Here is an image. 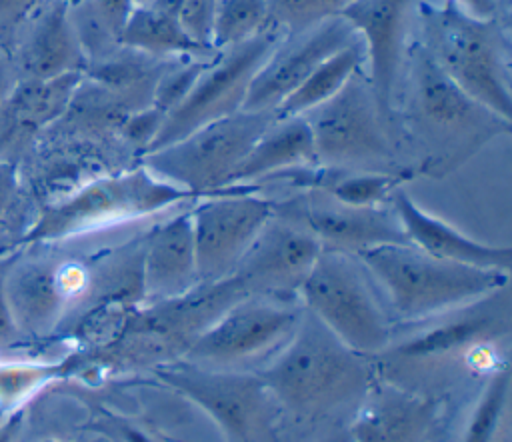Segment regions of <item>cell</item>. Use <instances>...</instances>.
<instances>
[{
	"label": "cell",
	"instance_id": "cell-42",
	"mask_svg": "<svg viewBox=\"0 0 512 442\" xmlns=\"http://www.w3.org/2000/svg\"><path fill=\"white\" fill-rule=\"evenodd\" d=\"M50 442H54V440H50Z\"/></svg>",
	"mask_w": 512,
	"mask_h": 442
},
{
	"label": "cell",
	"instance_id": "cell-25",
	"mask_svg": "<svg viewBox=\"0 0 512 442\" xmlns=\"http://www.w3.org/2000/svg\"><path fill=\"white\" fill-rule=\"evenodd\" d=\"M364 68V48L360 40L330 54L290 96L274 110L276 118L304 116L336 96L344 84Z\"/></svg>",
	"mask_w": 512,
	"mask_h": 442
},
{
	"label": "cell",
	"instance_id": "cell-23",
	"mask_svg": "<svg viewBox=\"0 0 512 442\" xmlns=\"http://www.w3.org/2000/svg\"><path fill=\"white\" fill-rule=\"evenodd\" d=\"M120 46L162 58H214L220 54L196 44L174 16L148 4H136L132 8L120 34Z\"/></svg>",
	"mask_w": 512,
	"mask_h": 442
},
{
	"label": "cell",
	"instance_id": "cell-28",
	"mask_svg": "<svg viewBox=\"0 0 512 442\" xmlns=\"http://www.w3.org/2000/svg\"><path fill=\"white\" fill-rule=\"evenodd\" d=\"M268 0H218L210 46L216 52L234 48L270 26Z\"/></svg>",
	"mask_w": 512,
	"mask_h": 442
},
{
	"label": "cell",
	"instance_id": "cell-16",
	"mask_svg": "<svg viewBox=\"0 0 512 442\" xmlns=\"http://www.w3.org/2000/svg\"><path fill=\"white\" fill-rule=\"evenodd\" d=\"M358 40L352 26L336 16L296 34H286L256 72L242 110L272 112L330 54Z\"/></svg>",
	"mask_w": 512,
	"mask_h": 442
},
{
	"label": "cell",
	"instance_id": "cell-1",
	"mask_svg": "<svg viewBox=\"0 0 512 442\" xmlns=\"http://www.w3.org/2000/svg\"><path fill=\"white\" fill-rule=\"evenodd\" d=\"M512 302L508 284L432 318L396 324L374 356L376 376L410 392L444 400L452 388L482 382L508 366Z\"/></svg>",
	"mask_w": 512,
	"mask_h": 442
},
{
	"label": "cell",
	"instance_id": "cell-19",
	"mask_svg": "<svg viewBox=\"0 0 512 442\" xmlns=\"http://www.w3.org/2000/svg\"><path fill=\"white\" fill-rule=\"evenodd\" d=\"M388 204L406 236V242L414 248L440 260L510 272V246H494L466 236L446 220L424 210L404 188L394 190Z\"/></svg>",
	"mask_w": 512,
	"mask_h": 442
},
{
	"label": "cell",
	"instance_id": "cell-22",
	"mask_svg": "<svg viewBox=\"0 0 512 442\" xmlns=\"http://www.w3.org/2000/svg\"><path fill=\"white\" fill-rule=\"evenodd\" d=\"M318 164L312 130L304 116L276 118L260 134L252 150L228 180V188H246L282 172Z\"/></svg>",
	"mask_w": 512,
	"mask_h": 442
},
{
	"label": "cell",
	"instance_id": "cell-41",
	"mask_svg": "<svg viewBox=\"0 0 512 442\" xmlns=\"http://www.w3.org/2000/svg\"><path fill=\"white\" fill-rule=\"evenodd\" d=\"M146 2H150V0H134V4H146Z\"/></svg>",
	"mask_w": 512,
	"mask_h": 442
},
{
	"label": "cell",
	"instance_id": "cell-20",
	"mask_svg": "<svg viewBox=\"0 0 512 442\" xmlns=\"http://www.w3.org/2000/svg\"><path fill=\"white\" fill-rule=\"evenodd\" d=\"M198 284L190 210H184L144 240L140 296L150 304L164 302L190 292Z\"/></svg>",
	"mask_w": 512,
	"mask_h": 442
},
{
	"label": "cell",
	"instance_id": "cell-6",
	"mask_svg": "<svg viewBox=\"0 0 512 442\" xmlns=\"http://www.w3.org/2000/svg\"><path fill=\"white\" fill-rule=\"evenodd\" d=\"M298 302L364 356H378L392 340V316L372 276L354 254L322 248L298 290Z\"/></svg>",
	"mask_w": 512,
	"mask_h": 442
},
{
	"label": "cell",
	"instance_id": "cell-2",
	"mask_svg": "<svg viewBox=\"0 0 512 442\" xmlns=\"http://www.w3.org/2000/svg\"><path fill=\"white\" fill-rule=\"evenodd\" d=\"M256 374L272 390L284 418L350 420L376 382V366L346 346L302 308L288 342Z\"/></svg>",
	"mask_w": 512,
	"mask_h": 442
},
{
	"label": "cell",
	"instance_id": "cell-31",
	"mask_svg": "<svg viewBox=\"0 0 512 442\" xmlns=\"http://www.w3.org/2000/svg\"><path fill=\"white\" fill-rule=\"evenodd\" d=\"M52 364H6L0 366V404L10 408L26 400L42 384L58 374Z\"/></svg>",
	"mask_w": 512,
	"mask_h": 442
},
{
	"label": "cell",
	"instance_id": "cell-15",
	"mask_svg": "<svg viewBox=\"0 0 512 442\" xmlns=\"http://www.w3.org/2000/svg\"><path fill=\"white\" fill-rule=\"evenodd\" d=\"M322 246L300 226L272 216L230 274L244 296L298 300Z\"/></svg>",
	"mask_w": 512,
	"mask_h": 442
},
{
	"label": "cell",
	"instance_id": "cell-9",
	"mask_svg": "<svg viewBox=\"0 0 512 442\" xmlns=\"http://www.w3.org/2000/svg\"><path fill=\"white\" fill-rule=\"evenodd\" d=\"M298 300L244 296L198 332L178 360L216 370H260L292 336Z\"/></svg>",
	"mask_w": 512,
	"mask_h": 442
},
{
	"label": "cell",
	"instance_id": "cell-13",
	"mask_svg": "<svg viewBox=\"0 0 512 442\" xmlns=\"http://www.w3.org/2000/svg\"><path fill=\"white\" fill-rule=\"evenodd\" d=\"M272 216L274 200L252 192L228 188L202 196L190 208L198 282L228 278Z\"/></svg>",
	"mask_w": 512,
	"mask_h": 442
},
{
	"label": "cell",
	"instance_id": "cell-39",
	"mask_svg": "<svg viewBox=\"0 0 512 442\" xmlns=\"http://www.w3.org/2000/svg\"><path fill=\"white\" fill-rule=\"evenodd\" d=\"M458 4H462L464 8H468L470 12H476V14H486V16H492V14H488L486 12V8H484V4H482V0H456Z\"/></svg>",
	"mask_w": 512,
	"mask_h": 442
},
{
	"label": "cell",
	"instance_id": "cell-34",
	"mask_svg": "<svg viewBox=\"0 0 512 442\" xmlns=\"http://www.w3.org/2000/svg\"><path fill=\"white\" fill-rule=\"evenodd\" d=\"M108 430L112 442H168L162 434L150 430L138 420L126 418V416H108V420L102 426Z\"/></svg>",
	"mask_w": 512,
	"mask_h": 442
},
{
	"label": "cell",
	"instance_id": "cell-29",
	"mask_svg": "<svg viewBox=\"0 0 512 442\" xmlns=\"http://www.w3.org/2000/svg\"><path fill=\"white\" fill-rule=\"evenodd\" d=\"M354 0H268L270 22L286 34H296L340 16Z\"/></svg>",
	"mask_w": 512,
	"mask_h": 442
},
{
	"label": "cell",
	"instance_id": "cell-5",
	"mask_svg": "<svg viewBox=\"0 0 512 442\" xmlns=\"http://www.w3.org/2000/svg\"><path fill=\"white\" fill-rule=\"evenodd\" d=\"M422 44L446 76L478 104L512 120L510 46L494 16L446 0L420 2Z\"/></svg>",
	"mask_w": 512,
	"mask_h": 442
},
{
	"label": "cell",
	"instance_id": "cell-3",
	"mask_svg": "<svg viewBox=\"0 0 512 442\" xmlns=\"http://www.w3.org/2000/svg\"><path fill=\"white\" fill-rule=\"evenodd\" d=\"M404 62V132L418 158V176L442 178L492 138L510 132L512 120L494 114L458 88L420 40L406 46Z\"/></svg>",
	"mask_w": 512,
	"mask_h": 442
},
{
	"label": "cell",
	"instance_id": "cell-24",
	"mask_svg": "<svg viewBox=\"0 0 512 442\" xmlns=\"http://www.w3.org/2000/svg\"><path fill=\"white\" fill-rule=\"evenodd\" d=\"M6 296L14 322L28 328L50 324L66 302L58 268L44 262L22 266L10 276L6 272Z\"/></svg>",
	"mask_w": 512,
	"mask_h": 442
},
{
	"label": "cell",
	"instance_id": "cell-17",
	"mask_svg": "<svg viewBox=\"0 0 512 442\" xmlns=\"http://www.w3.org/2000/svg\"><path fill=\"white\" fill-rule=\"evenodd\" d=\"M414 0H354L340 18L356 32L364 48L366 76L374 90L380 112L390 122L394 94L406 54L408 12Z\"/></svg>",
	"mask_w": 512,
	"mask_h": 442
},
{
	"label": "cell",
	"instance_id": "cell-33",
	"mask_svg": "<svg viewBox=\"0 0 512 442\" xmlns=\"http://www.w3.org/2000/svg\"><path fill=\"white\" fill-rule=\"evenodd\" d=\"M288 420V418H286ZM294 432H288L284 422L280 426L276 442H352L348 420H318V422H296Z\"/></svg>",
	"mask_w": 512,
	"mask_h": 442
},
{
	"label": "cell",
	"instance_id": "cell-38",
	"mask_svg": "<svg viewBox=\"0 0 512 442\" xmlns=\"http://www.w3.org/2000/svg\"><path fill=\"white\" fill-rule=\"evenodd\" d=\"M14 188V170L8 162H0V218L8 206Z\"/></svg>",
	"mask_w": 512,
	"mask_h": 442
},
{
	"label": "cell",
	"instance_id": "cell-30",
	"mask_svg": "<svg viewBox=\"0 0 512 442\" xmlns=\"http://www.w3.org/2000/svg\"><path fill=\"white\" fill-rule=\"evenodd\" d=\"M216 58V56H214ZM214 58H186V62L166 68L152 92V106L160 110L166 118L168 112H172L190 92L202 70L210 64Z\"/></svg>",
	"mask_w": 512,
	"mask_h": 442
},
{
	"label": "cell",
	"instance_id": "cell-10",
	"mask_svg": "<svg viewBox=\"0 0 512 442\" xmlns=\"http://www.w3.org/2000/svg\"><path fill=\"white\" fill-rule=\"evenodd\" d=\"M272 120V112L238 110L168 146L142 154V166L196 198L216 194L228 186Z\"/></svg>",
	"mask_w": 512,
	"mask_h": 442
},
{
	"label": "cell",
	"instance_id": "cell-11",
	"mask_svg": "<svg viewBox=\"0 0 512 442\" xmlns=\"http://www.w3.org/2000/svg\"><path fill=\"white\" fill-rule=\"evenodd\" d=\"M194 198L188 190L158 178L140 164L134 170L96 178L82 186L68 200L46 212L32 236L40 240L68 238L150 216Z\"/></svg>",
	"mask_w": 512,
	"mask_h": 442
},
{
	"label": "cell",
	"instance_id": "cell-26",
	"mask_svg": "<svg viewBox=\"0 0 512 442\" xmlns=\"http://www.w3.org/2000/svg\"><path fill=\"white\" fill-rule=\"evenodd\" d=\"M510 366L492 372L476 390L458 442H510Z\"/></svg>",
	"mask_w": 512,
	"mask_h": 442
},
{
	"label": "cell",
	"instance_id": "cell-37",
	"mask_svg": "<svg viewBox=\"0 0 512 442\" xmlns=\"http://www.w3.org/2000/svg\"><path fill=\"white\" fill-rule=\"evenodd\" d=\"M18 84V68L10 58L0 54V108L6 104Z\"/></svg>",
	"mask_w": 512,
	"mask_h": 442
},
{
	"label": "cell",
	"instance_id": "cell-7",
	"mask_svg": "<svg viewBox=\"0 0 512 442\" xmlns=\"http://www.w3.org/2000/svg\"><path fill=\"white\" fill-rule=\"evenodd\" d=\"M322 166L344 170L402 172L390 122L378 108L366 70H358L344 88L322 106L304 114Z\"/></svg>",
	"mask_w": 512,
	"mask_h": 442
},
{
	"label": "cell",
	"instance_id": "cell-8",
	"mask_svg": "<svg viewBox=\"0 0 512 442\" xmlns=\"http://www.w3.org/2000/svg\"><path fill=\"white\" fill-rule=\"evenodd\" d=\"M156 376L210 416L226 442H276L284 412L256 372L216 370L176 360L160 364Z\"/></svg>",
	"mask_w": 512,
	"mask_h": 442
},
{
	"label": "cell",
	"instance_id": "cell-40",
	"mask_svg": "<svg viewBox=\"0 0 512 442\" xmlns=\"http://www.w3.org/2000/svg\"><path fill=\"white\" fill-rule=\"evenodd\" d=\"M16 420L14 422H10L6 428H4V432L0 434V442H12V438H14V434H16Z\"/></svg>",
	"mask_w": 512,
	"mask_h": 442
},
{
	"label": "cell",
	"instance_id": "cell-4",
	"mask_svg": "<svg viewBox=\"0 0 512 442\" xmlns=\"http://www.w3.org/2000/svg\"><path fill=\"white\" fill-rule=\"evenodd\" d=\"M356 258L378 286L394 326L432 318L510 284V272L440 260L412 244H380Z\"/></svg>",
	"mask_w": 512,
	"mask_h": 442
},
{
	"label": "cell",
	"instance_id": "cell-18",
	"mask_svg": "<svg viewBox=\"0 0 512 442\" xmlns=\"http://www.w3.org/2000/svg\"><path fill=\"white\" fill-rule=\"evenodd\" d=\"M442 400L376 378L348 420L352 442H432Z\"/></svg>",
	"mask_w": 512,
	"mask_h": 442
},
{
	"label": "cell",
	"instance_id": "cell-32",
	"mask_svg": "<svg viewBox=\"0 0 512 442\" xmlns=\"http://www.w3.org/2000/svg\"><path fill=\"white\" fill-rule=\"evenodd\" d=\"M218 0H180L176 8V20L182 30L200 46L212 48V22ZM214 50V48H212Z\"/></svg>",
	"mask_w": 512,
	"mask_h": 442
},
{
	"label": "cell",
	"instance_id": "cell-35",
	"mask_svg": "<svg viewBox=\"0 0 512 442\" xmlns=\"http://www.w3.org/2000/svg\"><path fill=\"white\" fill-rule=\"evenodd\" d=\"M44 0H0V32H6L30 14H34Z\"/></svg>",
	"mask_w": 512,
	"mask_h": 442
},
{
	"label": "cell",
	"instance_id": "cell-21",
	"mask_svg": "<svg viewBox=\"0 0 512 442\" xmlns=\"http://www.w3.org/2000/svg\"><path fill=\"white\" fill-rule=\"evenodd\" d=\"M36 12L20 46L18 72L26 80L86 74L90 64L70 18V0H52Z\"/></svg>",
	"mask_w": 512,
	"mask_h": 442
},
{
	"label": "cell",
	"instance_id": "cell-14",
	"mask_svg": "<svg viewBox=\"0 0 512 442\" xmlns=\"http://www.w3.org/2000/svg\"><path fill=\"white\" fill-rule=\"evenodd\" d=\"M274 216L300 226L322 248L354 256L380 244H408L390 204L350 206L320 190H300L274 202Z\"/></svg>",
	"mask_w": 512,
	"mask_h": 442
},
{
	"label": "cell",
	"instance_id": "cell-12",
	"mask_svg": "<svg viewBox=\"0 0 512 442\" xmlns=\"http://www.w3.org/2000/svg\"><path fill=\"white\" fill-rule=\"evenodd\" d=\"M284 36V30L270 24L254 38L222 50L214 60H210L186 98L166 114L146 152L168 146L206 124L242 110L256 72Z\"/></svg>",
	"mask_w": 512,
	"mask_h": 442
},
{
	"label": "cell",
	"instance_id": "cell-36",
	"mask_svg": "<svg viewBox=\"0 0 512 442\" xmlns=\"http://www.w3.org/2000/svg\"><path fill=\"white\" fill-rule=\"evenodd\" d=\"M16 322L10 312L8 296H6V268L0 266V344L8 342L14 336Z\"/></svg>",
	"mask_w": 512,
	"mask_h": 442
},
{
	"label": "cell",
	"instance_id": "cell-27",
	"mask_svg": "<svg viewBox=\"0 0 512 442\" xmlns=\"http://www.w3.org/2000/svg\"><path fill=\"white\" fill-rule=\"evenodd\" d=\"M134 6V0L70 2V18L88 56V64L114 54V48L120 46L122 28Z\"/></svg>",
	"mask_w": 512,
	"mask_h": 442
}]
</instances>
